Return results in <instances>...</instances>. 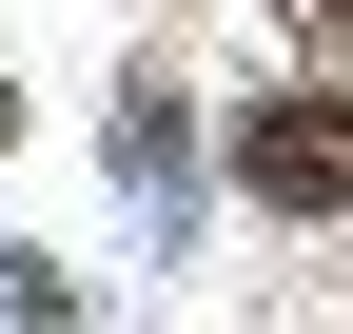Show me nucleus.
<instances>
[{
  "instance_id": "obj_1",
  "label": "nucleus",
  "mask_w": 353,
  "mask_h": 334,
  "mask_svg": "<svg viewBox=\"0 0 353 334\" xmlns=\"http://www.w3.org/2000/svg\"><path fill=\"white\" fill-rule=\"evenodd\" d=\"M255 197H275V217H334L353 197V99L314 79V99H255Z\"/></svg>"
},
{
  "instance_id": "obj_2",
  "label": "nucleus",
  "mask_w": 353,
  "mask_h": 334,
  "mask_svg": "<svg viewBox=\"0 0 353 334\" xmlns=\"http://www.w3.org/2000/svg\"><path fill=\"white\" fill-rule=\"evenodd\" d=\"M294 59H314V79H353V0H294Z\"/></svg>"
},
{
  "instance_id": "obj_3",
  "label": "nucleus",
  "mask_w": 353,
  "mask_h": 334,
  "mask_svg": "<svg viewBox=\"0 0 353 334\" xmlns=\"http://www.w3.org/2000/svg\"><path fill=\"white\" fill-rule=\"evenodd\" d=\"M0 138H20V99H0Z\"/></svg>"
}]
</instances>
